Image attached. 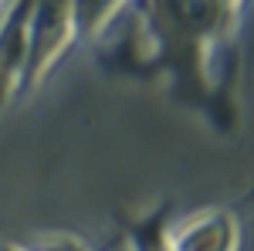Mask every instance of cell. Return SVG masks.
I'll list each match as a JSON object with an SVG mask.
<instances>
[{"mask_svg":"<svg viewBox=\"0 0 254 251\" xmlns=\"http://www.w3.org/2000/svg\"><path fill=\"white\" fill-rule=\"evenodd\" d=\"M0 251H27V248H20V245H10V241H0Z\"/></svg>","mask_w":254,"mask_h":251,"instance_id":"cell-7","label":"cell"},{"mask_svg":"<svg viewBox=\"0 0 254 251\" xmlns=\"http://www.w3.org/2000/svg\"><path fill=\"white\" fill-rule=\"evenodd\" d=\"M75 31V7L71 0H31L27 17V65H24V88H34L48 68L61 58V51L71 44Z\"/></svg>","mask_w":254,"mask_h":251,"instance_id":"cell-1","label":"cell"},{"mask_svg":"<svg viewBox=\"0 0 254 251\" xmlns=\"http://www.w3.org/2000/svg\"><path fill=\"white\" fill-rule=\"evenodd\" d=\"M237 221L227 211H203L163 231L170 251H237Z\"/></svg>","mask_w":254,"mask_h":251,"instance_id":"cell-2","label":"cell"},{"mask_svg":"<svg viewBox=\"0 0 254 251\" xmlns=\"http://www.w3.org/2000/svg\"><path fill=\"white\" fill-rule=\"evenodd\" d=\"M27 17L31 0H7L0 14V102L14 95L27 65Z\"/></svg>","mask_w":254,"mask_h":251,"instance_id":"cell-3","label":"cell"},{"mask_svg":"<svg viewBox=\"0 0 254 251\" xmlns=\"http://www.w3.org/2000/svg\"><path fill=\"white\" fill-rule=\"evenodd\" d=\"M27 251H88V245L75 234H48V238H38L34 245H27Z\"/></svg>","mask_w":254,"mask_h":251,"instance_id":"cell-5","label":"cell"},{"mask_svg":"<svg viewBox=\"0 0 254 251\" xmlns=\"http://www.w3.org/2000/svg\"><path fill=\"white\" fill-rule=\"evenodd\" d=\"M71 7H75V31L95 34L112 17L122 14L126 0H71Z\"/></svg>","mask_w":254,"mask_h":251,"instance_id":"cell-4","label":"cell"},{"mask_svg":"<svg viewBox=\"0 0 254 251\" xmlns=\"http://www.w3.org/2000/svg\"><path fill=\"white\" fill-rule=\"evenodd\" d=\"M136 251H170L166 241H163V231H139L136 234Z\"/></svg>","mask_w":254,"mask_h":251,"instance_id":"cell-6","label":"cell"}]
</instances>
